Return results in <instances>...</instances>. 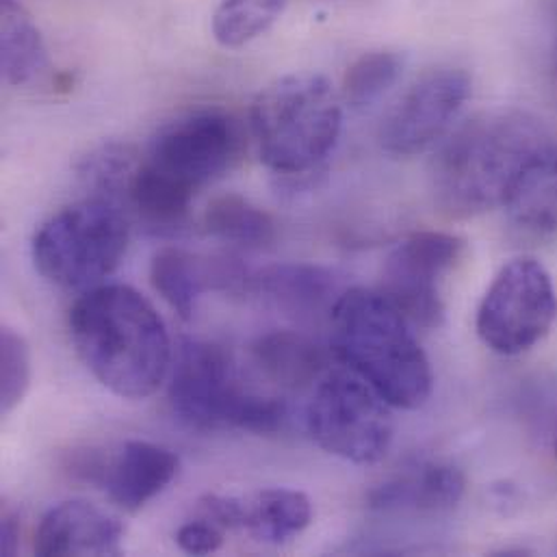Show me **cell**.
Masks as SVG:
<instances>
[{"label": "cell", "instance_id": "obj_21", "mask_svg": "<svg viewBox=\"0 0 557 557\" xmlns=\"http://www.w3.org/2000/svg\"><path fill=\"white\" fill-rule=\"evenodd\" d=\"M205 228L220 242L252 250L268 248L276 239L272 215L239 194L213 198L205 211Z\"/></svg>", "mask_w": 557, "mask_h": 557}, {"label": "cell", "instance_id": "obj_8", "mask_svg": "<svg viewBox=\"0 0 557 557\" xmlns=\"http://www.w3.org/2000/svg\"><path fill=\"white\" fill-rule=\"evenodd\" d=\"M557 319V290L549 270L534 257L506 263L482 297L475 330L482 343L519 356L536 347Z\"/></svg>", "mask_w": 557, "mask_h": 557}, {"label": "cell", "instance_id": "obj_17", "mask_svg": "<svg viewBox=\"0 0 557 557\" xmlns=\"http://www.w3.org/2000/svg\"><path fill=\"white\" fill-rule=\"evenodd\" d=\"M312 521L310 499L293 488H268L237 497V530L261 543L282 545L299 536Z\"/></svg>", "mask_w": 557, "mask_h": 557}, {"label": "cell", "instance_id": "obj_6", "mask_svg": "<svg viewBox=\"0 0 557 557\" xmlns=\"http://www.w3.org/2000/svg\"><path fill=\"white\" fill-rule=\"evenodd\" d=\"M128 248V220L120 205L94 196L74 202L33 237L35 270L54 286L87 288L111 276Z\"/></svg>", "mask_w": 557, "mask_h": 557}, {"label": "cell", "instance_id": "obj_15", "mask_svg": "<svg viewBox=\"0 0 557 557\" xmlns=\"http://www.w3.org/2000/svg\"><path fill=\"white\" fill-rule=\"evenodd\" d=\"M181 460L168 447L148 441H128L115 454L107 451L100 488L124 512H139L176 478Z\"/></svg>", "mask_w": 557, "mask_h": 557}, {"label": "cell", "instance_id": "obj_25", "mask_svg": "<svg viewBox=\"0 0 557 557\" xmlns=\"http://www.w3.org/2000/svg\"><path fill=\"white\" fill-rule=\"evenodd\" d=\"M176 545L191 556H209L222 549L224 545V530L213 521L200 517L196 521L185 523L176 532Z\"/></svg>", "mask_w": 557, "mask_h": 557}, {"label": "cell", "instance_id": "obj_23", "mask_svg": "<svg viewBox=\"0 0 557 557\" xmlns=\"http://www.w3.org/2000/svg\"><path fill=\"white\" fill-rule=\"evenodd\" d=\"M404 59L391 50H371L358 57L343 76L341 98L351 109L375 104L399 81Z\"/></svg>", "mask_w": 557, "mask_h": 557}, {"label": "cell", "instance_id": "obj_13", "mask_svg": "<svg viewBox=\"0 0 557 557\" xmlns=\"http://www.w3.org/2000/svg\"><path fill=\"white\" fill-rule=\"evenodd\" d=\"M150 280L178 317L191 319L202 293L237 290L246 284L248 274L244 265L231 257H202L168 248L152 259Z\"/></svg>", "mask_w": 557, "mask_h": 557}, {"label": "cell", "instance_id": "obj_3", "mask_svg": "<svg viewBox=\"0 0 557 557\" xmlns=\"http://www.w3.org/2000/svg\"><path fill=\"white\" fill-rule=\"evenodd\" d=\"M330 321L336 358L384 401L404 410L428 401L434 382L430 360L410 321L380 290H343Z\"/></svg>", "mask_w": 557, "mask_h": 557}, {"label": "cell", "instance_id": "obj_24", "mask_svg": "<svg viewBox=\"0 0 557 557\" xmlns=\"http://www.w3.org/2000/svg\"><path fill=\"white\" fill-rule=\"evenodd\" d=\"M30 386V347L13 327L0 332V408L9 414Z\"/></svg>", "mask_w": 557, "mask_h": 557}, {"label": "cell", "instance_id": "obj_10", "mask_svg": "<svg viewBox=\"0 0 557 557\" xmlns=\"http://www.w3.org/2000/svg\"><path fill=\"white\" fill-rule=\"evenodd\" d=\"M467 257V242L451 233H414L384 261L380 293L412 323L434 330L445 321L443 286Z\"/></svg>", "mask_w": 557, "mask_h": 557}, {"label": "cell", "instance_id": "obj_9", "mask_svg": "<svg viewBox=\"0 0 557 557\" xmlns=\"http://www.w3.org/2000/svg\"><path fill=\"white\" fill-rule=\"evenodd\" d=\"M246 152L242 122L220 109H202L165 124L150 141L146 163L187 189L202 187L233 172Z\"/></svg>", "mask_w": 557, "mask_h": 557}, {"label": "cell", "instance_id": "obj_4", "mask_svg": "<svg viewBox=\"0 0 557 557\" xmlns=\"http://www.w3.org/2000/svg\"><path fill=\"white\" fill-rule=\"evenodd\" d=\"M343 98L321 74H288L268 85L252 107L263 163L286 176L312 172L334 150Z\"/></svg>", "mask_w": 557, "mask_h": 557}, {"label": "cell", "instance_id": "obj_18", "mask_svg": "<svg viewBox=\"0 0 557 557\" xmlns=\"http://www.w3.org/2000/svg\"><path fill=\"white\" fill-rule=\"evenodd\" d=\"M255 364L263 377L284 391H301L319 380L323 371L321 349L304 334L293 330H276L263 334L252 345Z\"/></svg>", "mask_w": 557, "mask_h": 557}, {"label": "cell", "instance_id": "obj_2", "mask_svg": "<svg viewBox=\"0 0 557 557\" xmlns=\"http://www.w3.org/2000/svg\"><path fill=\"white\" fill-rule=\"evenodd\" d=\"M74 349L89 373L122 399L159 391L172 364V343L157 308L133 286L89 288L67 317Z\"/></svg>", "mask_w": 557, "mask_h": 557}, {"label": "cell", "instance_id": "obj_5", "mask_svg": "<svg viewBox=\"0 0 557 557\" xmlns=\"http://www.w3.org/2000/svg\"><path fill=\"white\" fill-rule=\"evenodd\" d=\"M172 412L191 430L276 434L288 417L278 397L246 391L231 354L211 341L183 338L170 380Z\"/></svg>", "mask_w": 557, "mask_h": 557}, {"label": "cell", "instance_id": "obj_7", "mask_svg": "<svg viewBox=\"0 0 557 557\" xmlns=\"http://www.w3.org/2000/svg\"><path fill=\"white\" fill-rule=\"evenodd\" d=\"M391 404L351 369L325 373L306 408L312 441L351 465L380 462L393 443Z\"/></svg>", "mask_w": 557, "mask_h": 557}, {"label": "cell", "instance_id": "obj_22", "mask_svg": "<svg viewBox=\"0 0 557 557\" xmlns=\"http://www.w3.org/2000/svg\"><path fill=\"white\" fill-rule=\"evenodd\" d=\"M286 0H222L213 13V35L226 48H242L278 22Z\"/></svg>", "mask_w": 557, "mask_h": 557}, {"label": "cell", "instance_id": "obj_20", "mask_svg": "<svg viewBox=\"0 0 557 557\" xmlns=\"http://www.w3.org/2000/svg\"><path fill=\"white\" fill-rule=\"evenodd\" d=\"M0 61L2 76L13 87L39 81L50 67L41 33L17 0L0 2Z\"/></svg>", "mask_w": 557, "mask_h": 557}, {"label": "cell", "instance_id": "obj_16", "mask_svg": "<svg viewBox=\"0 0 557 557\" xmlns=\"http://www.w3.org/2000/svg\"><path fill=\"white\" fill-rule=\"evenodd\" d=\"M255 288L265 295L280 312L297 321L332 314L338 297L336 276L319 265L286 263L263 270L252 278Z\"/></svg>", "mask_w": 557, "mask_h": 557}, {"label": "cell", "instance_id": "obj_26", "mask_svg": "<svg viewBox=\"0 0 557 557\" xmlns=\"http://www.w3.org/2000/svg\"><path fill=\"white\" fill-rule=\"evenodd\" d=\"M20 534H22L20 515L4 506L2 521H0V552H2V556H15L17 547H20Z\"/></svg>", "mask_w": 557, "mask_h": 557}, {"label": "cell", "instance_id": "obj_27", "mask_svg": "<svg viewBox=\"0 0 557 557\" xmlns=\"http://www.w3.org/2000/svg\"><path fill=\"white\" fill-rule=\"evenodd\" d=\"M554 76H556V87H557V41H556V52H554Z\"/></svg>", "mask_w": 557, "mask_h": 557}, {"label": "cell", "instance_id": "obj_1", "mask_svg": "<svg viewBox=\"0 0 557 557\" xmlns=\"http://www.w3.org/2000/svg\"><path fill=\"white\" fill-rule=\"evenodd\" d=\"M554 148L541 117L508 107L465 122L430 165V187L441 213L454 220L504 209L528 168Z\"/></svg>", "mask_w": 557, "mask_h": 557}, {"label": "cell", "instance_id": "obj_11", "mask_svg": "<svg viewBox=\"0 0 557 557\" xmlns=\"http://www.w3.org/2000/svg\"><path fill=\"white\" fill-rule=\"evenodd\" d=\"M473 78L462 67H438L410 85L380 126V146L393 157H414L438 144L467 100Z\"/></svg>", "mask_w": 557, "mask_h": 557}, {"label": "cell", "instance_id": "obj_12", "mask_svg": "<svg viewBox=\"0 0 557 557\" xmlns=\"http://www.w3.org/2000/svg\"><path fill=\"white\" fill-rule=\"evenodd\" d=\"M467 493L462 469L443 460H423L401 469L369 493V508L382 515H445Z\"/></svg>", "mask_w": 557, "mask_h": 557}, {"label": "cell", "instance_id": "obj_19", "mask_svg": "<svg viewBox=\"0 0 557 557\" xmlns=\"http://www.w3.org/2000/svg\"><path fill=\"white\" fill-rule=\"evenodd\" d=\"M504 209L510 222L528 235H557L556 146L528 168Z\"/></svg>", "mask_w": 557, "mask_h": 557}, {"label": "cell", "instance_id": "obj_14", "mask_svg": "<svg viewBox=\"0 0 557 557\" xmlns=\"http://www.w3.org/2000/svg\"><path fill=\"white\" fill-rule=\"evenodd\" d=\"M122 523L89 502H63L50 508L35 534L37 556H120Z\"/></svg>", "mask_w": 557, "mask_h": 557}]
</instances>
